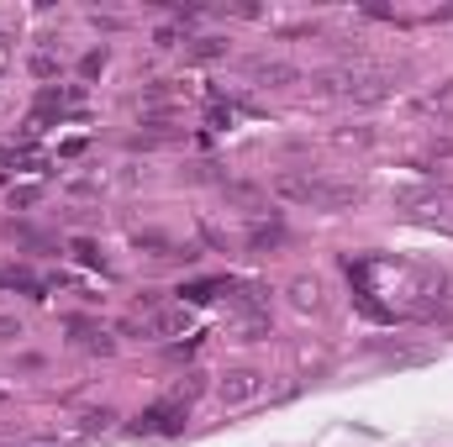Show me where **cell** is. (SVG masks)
I'll return each instance as SVG.
<instances>
[{"label": "cell", "mask_w": 453, "mask_h": 447, "mask_svg": "<svg viewBox=\"0 0 453 447\" xmlns=\"http://www.w3.org/2000/svg\"><path fill=\"white\" fill-rule=\"evenodd\" d=\"M358 201H364V185H348V179H317L311 185V206H322V211H348Z\"/></svg>", "instance_id": "3"}, {"label": "cell", "mask_w": 453, "mask_h": 447, "mask_svg": "<svg viewBox=\"0 0 453 447\" xmlns=\"http://www.w3.org/2000/svg\"><path fill=\"white\" fill-rule=\"evenodd\" d=\"M290 306H296V311H322V279L301 274V279L290 284Z\"/></svg>", "instance_id": "7"}, {"label": "cell", "mask_w": 453, "mask_h": 447, "mask_svg": "<svg viewBox=\"0 0 453 447\" xmlns=\"http://www.w3.org/2000/svg\"><path fill=\"white\" fill-rule=\"evenodd\" d=\"M311 185H317L311 174H280L274 179V195L280 201H296V206H311Z\"/></svg>", "instance_id": "6"}, {"label": "cell", "mask_w": 453, "mask_h": 447, "mask_svg": "<svg viewBox=\"0 0 453 447\" xmlns=\"http://www.w3.org/2000/svg\"><path fill=\"white\" fill-rule=\"evenodd\" d=\"M201 390H206V374H190V379H185V384L174 390V400H185V405H190V400H196Z\"/></svg>", "instance_id": "12"}, {"label": "cell", "mask_w": 453, "mask_h": 447, "mask_svg": "<svg viewBox=\"0 0 453 447\" xmlns=\"http://www.w3.org/2000/svg\"><path fill=\"white\" fill-rule=\"evenodd\" d=\"M427 111H438V116H453V85H443V90H433L427 101H422Z\"/></svg>", "instance_id": "11"}, {"label": "cell", "mask_w": 453, "mask_h": 447, "mask_svg": "<svg viewBox=\"0 0 453 447\" xmlns=\"http://www.w3.org/2000/svg\"><path fill=\"white\" fill-rule=\"evenodd\" d=\"M264 390H269V374H258V368H232V374L217 379V400H222L226 411L264 400Z\"/></svg>", "instance_id": "1"}, {"label": "cell", "mask_w": 453, "mask_h": 447, "mask_svg": "<svg viewBox=\"0 0 453 447\" xmlns=\"http://www.w3.org/2000/svg\"><path fill=\"white\" fill-rule=\"evenodd\" d=\"M0 405H5V390H0Z\"/></svg>", "instance_id": "16"}, {"label": "cell", "mask_w": 453, "mask_h": 447, "mask_svg": "<svg viewBox=\"0 0 453 447\" xmlns=\"http://www.w3.org/2000/svg\"><path fill=\"white\" fill-rule=\"evenodd\" d=\"M0 337H21V322L16 316H0Z\"/></svg>", "instance_id": "15"}, {"label": "cell", "mask_w": 453, "mask_h": 447, "mask_svg": "<svg viewBox=\"0 0 453 447\" xmlns=\"http://www.w3.org/2000/svg\"><path fill=\"white\" fill-rule=\"evenodd\" d=\"M185 327H190V311H153L142 322V337H180Z\"/></svg>", "instance_id": "5"}, {"label": "cell", "mask_w": 453, "mask_h": 447, "mask_svg": "<svg viewBox=\"0 0 453 447\" xmlns=\"http://www.w3.org/2000/svg\"><path fill=\"white\" fill-rule=\"evenodd\" d=\"M222 53V37H201L196 48H190V58H217Z\"/></svg>", "instance_id": "13"}, {"label": "cell", "mask_w": 453, "mask_h": 447, "mask_svg": "<svg viewBox=\"0 0 453 447\" xmlns=\"http://www.w3.org/2000/svg\"><path fill=\"white\" fill-rule=\"evenodd\" d=\"M185 416H190V405L169 395V400H158V405H148V411H142V416L132 421V432H137V437H174V432L185 427Z\"/></svg>", "instance_id": "2"}, {"label": "cell", "mask_w": 453, "mask_h": 447, "mask_svg": "<svg viewBox=\"0 0 453 447\" xmlns=\"http://www.w3.org/2000/svg\"><path fill=\"white\" fill-rule=\"evenodd\" d=\"M253 80H264V85H290L296 69H290V64H269V58H258V64H253Z\"/></svg>", "instance_id": "8"}, {"label": "cell", "mask_w": 453, "mask_h": 447, "mask_svg": "<svg viewBox=\"0 0 453 447\" xmlns=\"http://www.w3.org/2000/svg\"><path fill=\"white\" fill-rule=\"evenodd\" d=\"M274 242H285V226L280 222H258L253 226V247H274Z\"/></svg>", "instance_id": "9"}, {"label": "cell", "mask_w": 453, "mask_h": 447, "mask_svg": "<svg viewBox=\"0 0 453 447\" xmlns=\"http://www.w3.org/2000/svg\"><path fill=\"white\" fill-rule=\"evenodd\" d=\"M217 290H226V284H217V279H201V284H180V295H185V300H211Z\"/></svg>", "instance_id": "10"}, {"label": "cell", "mask_w": 453, "mask_h": 447, "mask_svg": "<svg viewBox=\"0 0 453 447\" xmlns=\"http://www.w3.org/2000/svg\"><path fill=\"white\" fill-rule=\"evenodd\" d=\"M111 427H116V411H106V405H101V411H85V416H74V427H69V432H74L80 443H96V437H106Z\"/></svg>", "instance_id": "4"}, {"label": "cell", "mask_w": 453, "mask_h": 447, "mask_svg": "<svg viewBox=\"0 0 453 447\" xmlns=\"http://www.w3.org/2000/svg\"><path fill=\"white\" fill-rule=\"evenodd\" d=\"M32 69H37V74H58V64H53L48 53H37V58H32Z\"/></svg>", "instance_id": "14"}]
</instances>
